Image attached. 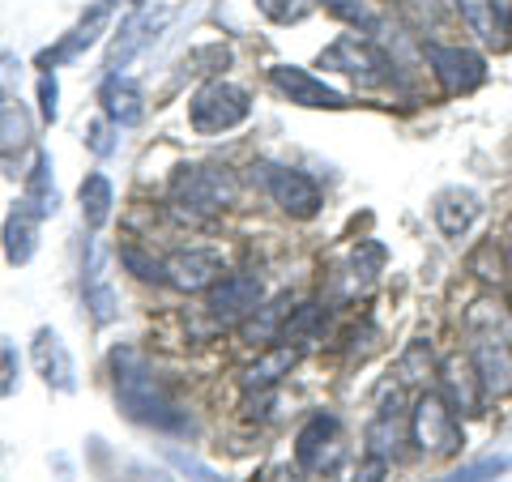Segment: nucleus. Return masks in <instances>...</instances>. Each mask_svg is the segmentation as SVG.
I'll return each mask as SVG.
<instances>
[{"mask_svg":"<svg viewBox=\"0 0 512 482\" xmlns=\"http://www.w3.org/2000/svg\"><path fill=\"white\" fill-rule=\"evenodd\" d=\"M111 372H116V401L133 423H146L154 431H188V414L175 410V401L163 393V384L154 380L150 363L141 359V350L124 346L111 355Z\"/></svg>","mask_w":512,"mask_h":482,"instance_id":"f257e3e1","label":"nucleus"},{"mask_svg":"<svg viewBox=\"0 0 512 482\" xmlns=\"http://www.w3.org/2000/svg\"><path fill=\"white\" fill-rule=\"evenodd\" d=\"M470 329V363L483 384V397H508L512 393V337L508 325L500 320V312L491 303H474L466 316Z\"/></svg>","mask_w":512,"mask_h":482,"instance_id":"f03ea898","label":"nucleus"},{"mask_svg":"<svg viewBox=\"0 0 512 482\" xmlns=\"http://www.w3.org/2000/svg\"><path fill=\"white\" fill-rule=\"evenodd\" d=\"M410 431H414V444L431 457H453L461 448V423H457V410L448 406V397L440 393H423L410 410Z\"/></svg>","mask_w":512,"mask_h":482,"instance_id":"7ed1b4c3","label":"nucleus"},{"mask_svg":"<svg viewBox=\"0 0 512 482\" xmlns=\"http://www.w3.org/2000/svg\"><path fill=\"white\" fill-rule=\"evenodd\" d=\"M248 90H239L231 82H210L192 94V128L197 133H227V128L248 120Z\"/></svg>","mask_w":512,"mask_h":482,"instance_id":"20e7f679","label":"nucleus"},{"mask_svg":"<svg viewBox=\"0 0 512 482\" xmlns=\"http://www.w3.org/2000/svg\"><path fill=\"white\" fill-rule=\"evenodd\" d=\"M320 69L342 73V77H350V82H359V86H380L384 77H389V60H384L367 39L342 35L338 43H329L325 52H320Z\"/></svg>","mask_w":512,"mask_h":482,"instance_id":"39448f33","label":"nucleus"},{"mask_svg":"<svg viewBox=\"0 0 512 482\" xmlns=\"http://www.w3.org/2000/svg\"><path fill=\"white\" fill-rule=\"evenodd\" d=\"M235 201V180L218 167H184L175 175V205L197 214H218L222 205Z\"/></svg>","mask_w":512,"mask_h":482,"instance_id":"423d86ee","label":"nucleus"},{"mask_svg":"<svg viewBox=\"0 0 512 482\" xmlns=\"http://www.w3.org/2000/svg\"><path fill=\"white\" fill-rule=\"evenodd\" d=\"M427 64L440 77L444 94H474L487 82V60L470 52V47H444V43H427Z\"/></svg>","mask_w":512,"mask_h":482,"instance_id":"0eeeda50","label":"nucleus"},{"mask_svg":"<svg viewBox=\"0 0 512 482\" xmlns=\"http://www.w3.org/2000/svg\"><path fill=\"white\" fill-rule=\"evenodd\" d=\"M269 82H274V90L282 94V99H291L299 107H320V111H342V107H350L342 90L325 86L316 73L299 69V64H278V69H269Z\"/></svg>","mask_w":512,"mask_h":482,"instance_id":"6e6552de","label":"nucleus"},{"mask_svg":"<svg viewBox=\"0 0 512 482\" xmlns=\"http://www.w3.org/2000/svg\"><path fill=\"white\" fill-rule=\"evenodd\" d=\"M205 308H210L218 325H244L252 312H261V282H256L252 273H231V278L210 286Z\"/></svg>","mask_w":512,"mask_h":482,"instance_id":"1a4fd4ad","label":"nucleus"},{"mask_svg":"<svg viewBox=\"0 0 512 482\" xmlns=\"http://www.w3.org/2000/svg\"><path fill=\"white\" fill-rule=\"evenodd\" d=\"M295 461H299V470H308V474H320V470H329V465L338 461V419H333V414L320 410L299 427Z\"/></svg>","mask_w":512,"mask_h":482,"instance_id":"9d476101","label":"nucleus"},{"mask_svg":"<svg viewBox=\"0 0 512 482\" xmlns=\"http://www.w3.org/2000/svg\"><path fill=\"white\" fill-rule=\"evenodd\" d=\"M261 171H265V188L278 210H286L291 218H312L320 210V188L312 175L286 171V167H261Z\"/></svg>","mask_w":512,"mask_h":482,"instance_id":"9b49d317","label":"nucleus"},{"mask_svg":"<svg viewBox=\"0 0 512 482\" xmlns=\"http://www.w3.org/2000/svg\"><path fill=\"white\" fill-rule=\"evenodd\" d=\"M163 269H167V282L175 286V291H188V295L210 291V286L222 282V256L218 252H205V248L175 252Z\"/></svg>","mask_w":512,"mask_h":482,"instance_id":"f8f14e48","label":"nucleus"},{"mask_svg":"<svg viewBox=\"0 0 512 482\" xmlns=\"http://www.w3.org/2000/svg\"><path fill=\"white\" fill-rule=\"evenodd\" d=\"M107 22H111V0H99V5H90V9H86V18L77 22L56 47L39 52V69H56V64H64V60H77V56L86 52V47L99 43V35H103V26H107Z\"/></svg>","mask_w":512,"mask_h":482,"instance_id":"ddd939ff","label":"nucleus"},{"mask_svg":"<svg viewBox=\"0 0 512 482\" xmlns=\"http://www.w3.org/2000/svg\"><path fill=\"white\" fill-rule=\"evenodd\" d=\"M35 367H39V376L52 384V389H60V393H73L77 389V367H73V355L64 350V342H60V333L56 329H39L35 333Z\"/></svg>","mask_w":512,"mask_h":482,"instance_id":"4468645a","label":"nucleus"},{"mask_svg":"<svg viewBox=\"0 0 512 482\" xmlns=\"http://www.w3.org/2000/svg\"><path fill=\"white\" fill-rule=\"evenodd\" d=\"M163 22H167V9H137L133 18H124V22H120V35H116V43H111V52H107V69L120 73L124 64L150 43V35H154V30L163 26Z\"/></svg>","mask_w":512,"mask_h":482,"instance_id":"2eb2a0df","label":"nucleus"},{"mask_svg":"<svg viewBox=\"0 0 512 482\" xmlns=\"http://www.w3.org/2000/svg\"><path fill=\"white\" fill-rule=\"evenodd\" d=\"M478 214H483V201H478L470 188H444L440 197H436V205H431V218H436V227L448 239L466 235L474 222H478Z\"/></svg>","mask_w":512,"mask_h":482,"instance_id":"dca6fc26","label":"nucleus"},{"mask_svg":"<svg viewBox=\"0 0 512 482\" xmlns=\"http://www.w3.org/2000/svg\"><path fill=\"white\" fill-rule=\"evenodd\" d=\"M440 376H444V397H448V406L461 410V414H478V406H483V384H478L474 363L461 359V355H453V359H444Z\"/></svg>","mask_w":512,"mask_h":482,"instance_id":"f3484780","label":"nucleus"},{"mask_svg":"<svg viewBox=\"0 0 512 482\" xmlns=\"http://www.w3.org/2000/svg\"><path fill=\"white\" fill-rule=\"evenodd\" d=\"M99 103L103 111L116 124H141V116H146V99H141V86L137 82H128V77L120 73H111L103 90H99Z\"/></svg>","mask_w":512,"mask_h":482,"instance_id":"a211bd4d","label":"nucleus"},{"mask_svg":"<svg viewBox=\"0 0 512 482\" xmlns=\"http://www.w3.org/2000/svg\"><path fill=\"white\" fill-rule=\"evenodd\" d=\"M86 308L90 316L107 325V320H116V291L107 286V273H103V248L90 244V261H86Z\"/></svg>","mask_w":512,"mask_h":482,"instance_id":"6ab92c4d","label":"nucleus"},{"mask_svg":"<svg viewBox=\"0 0 512 482\" xmlns=\"http://www.w3.org/2000/svg\"><path fill=\"white\" fill-rule=\"evenodd\" d=\"M35 235H39V214L30 205H18L5 218V261L9 265H26L35 256Z\"/></svg>","mask_w":512,"mask_h":482,"instance_id":"aec40b11","label":"nucleus"},{"mask_svg":"<svg viewBox=\"0 0 512 482\" xmlns=\"http://www.w3.org/2000/svg\"><path fill=\"white\" fill-rule=\"evenodd\" d=\"M56 184H52V158H47L43 150H35V167L26 171V197H22V205H30L39 218H47V214H56Z\"/></svg>","mask_w":512,"mask_h":482,"instance_id":"412c9836","label":"nucleus"},{"mask_svg":"<svg viewBox=\"0 0 512 482\" xmlns=\"http://www.w3.org/2000/svg\"><path fill=\"white\" fill-rule=\"evenodd\" d=\"M397 444H402V414H397V397H393V406H384L372 419V427H367V453L393 461Z\"/></svg>","mask_w":512,"mask_h":482,"instance_id":"4be33fe9","label":"nucleus"},{"mask_svg":"<svg viewBox=\"0 0 512 482\" xmlns=\"http://www.w3.org/2000/svg\"><path fill=\"white\" fill-rule=\"evenodd\" d=\"M295 359H299V350L286 342V346H278V350H269L265 359H256L252 367H248V376H244V389H269V384H278V376H286L295 367Z\"/></svg>","mask_w":512,"mask_h":482,"instance_id":"5701e85b","label":"nucleus"},{"mask_svg":"<svg viewBox=\"0 0 512 482\" xmlns=\"http://www.w3.org/2000/svg\"><path fill=\"white\" fill-rule=\"evenodd\" d=\"M77 197H82V218H86V227L99 231L103 222L111 218V184H107V175H86L82 188H77Z\"/></svg>","mask_w":512,"mask_h":482,"instance_id":"b1692460","label":"nucleus"},{"mask_svg":"<svg viewBox=\"0 0 512 482\" xmlns=\"http://www.w3.org/2000/svg\"><path fill=\"white\" fill-rule=\"evenodd\" d=\"M320 325H325V308H320V303H303V308H295V316L282 325V342H308Z\"/></svg>","mask_w":512,"mask_h":482,"instance_id":"393cba45","label":"nucleus"},{"mask_svg":"<svg viewBox=\"0 0 512 482\" xmlns=\"http://www.w3.org/2000/svg\"><path fill=\"white\" fill-rule=\"evenodd\" d=\"M457 9H461V18H466V26L474 30L478 39H495V0H457Z\"/></svg>","mask_w":512,"mask_h":482,"instance_id":"a878e982","label":"nucleus"},{"mask_svg":"<svg viewBox=\"0 0 512 482\" xmlns=\"http://www.w3.org/2000/svg\"><path fill=\"white\" fill-rule=\"evenodd\" d=\"M30 137V116L22 107H5L0 111V146L13 150V146H26Z\"/></svg>","mask_w":512,"mask_h":482,"instance_id":"bb28decb","label":"nucleus"},{"mask_svg":"<svg viewBox=\"0 0 512 482\" xmlns=\"http://www.w3.org/2000/svg\"><path fill=\"white\" fill-rule=\"evenodd\" d=\"M333 18H342L350 26H359V30H376V13L363 5V0H320Z\"/></svg>","mask_w":512,"mask_h":482,"instance_id":"cd10ccee","label":"nucleus"},{"mask_svg":"<svg viewBox=\"0 0 512 482\" xmlns=\"http://www.w3.org/2000/svg\"><path fill=\"white\" fill-rule=\"evenodd\" d=\"M508 470V457H483V461H470V465H461L457 474H448L444 482H487L495 474H504Z\"/></svg>","mask_w":512,"mask_h":482,"instance_id":"c85d7f7f","label":"nucleus"},{"mask_svg":"<svg viewBox=\"0 0 512 482\" xmlns=\"http://www.w3.org/2000/svg\"><path fill=\"white\" fill-rule=\"evenodd\" d=\"M18 372H22V359H18V346L9 337H0V397H9L18 389Z\"/></svg>","mask_w":512,"mask_h":482,"instance_id":"c756f323","label":"nucleus"},{"mask_svg":"<svg viewBox=\"0 0 512 482\" xmlns=\"http://www.w3.org/2000/svg\"><path fill=\"white\" fill-rule=\"evenodd\" d=\"M256 9L265 13L269 22H278V26H286V22H299L303 18V0H256Z\"/></svg>","mask_w":512,"mask_h":482,"instance_id":"7c9ffc66","label":"nucleus"},{"mask_svg":"<svg viewBox=\"0 0 512 482\" xmlns=\"http://www.w3.org/2000/svg\"><path fill=\"white\" fill-rule=\"evenodd\" d=\"M120 261L133 269L137 278H146V282H163V278H167V269L158 265V261H150V256H141L137 248H124V252H120Z\"/></svg>","mask_w":512,"mask_h":482,"instance_id":"2f4dec72","label":"nucleus"},{"mask_svg":"<svg viewBox=\"0 0 512 482\" xmlns=\"http://www.w3.org/2000/svg\"><path fill=\"white\" fill-rule=\"evenodd\" d=\"M384 474H389V457L367 453V461L355 470V482H384Z\"/></svg>","mask_w":512,"mask_h":482,"instance_id":"473e14b6","label":"nucleus"},{"mask_svg":"<svg viewBox=\"0 0 512 482\" xmlns=\"http://www.w3.org/2000/svg\"><path fill=\"white\" fill-rule=\"evenodd\" d=\"M39 99H43V120H56V99H60V86H56V77H39Z\"/></svg>","mask_w":512,"mask_h":482,"instance_id":"72a5a7b5","label":"nucleus"},{"mask_svg":"<svg viewBox=\"0 0 512 482\" xmlns=\"http://www.w3.org/2000/svg\"><path fill=\"white\" fill-rule=\"evenodd\" d=\"M86 141H90V150H94V154H111V150H116V141H111V128L99 124V120L86 124Z\"/></svg>","mask_w":512,"mask_h":482,"instance_id":"f704fd0d","label":"nucleus"},{"mask_svg":"<svg viewBox=\"0 0 512 482\" xmlns=\"http://www.w3.org/2000/svg\"><path fill=\"white\" fill-rule=\"evenodd\" d=\"M363 256H367V261H372V265H380V261H384V248H380V244H367V248H363ZM355 265H359V273H367L359 256H355Z\"/></svg>","mask_w":512,"mask_h":482,"instance_id":"c9c22d12","label":"nucleus"},{"mask_svg":"<svg viewBox=\"0 0 512 482\" xmlns=\"http://www.w3.org/2000/svg\"><path fill=\"white\" fill-rule=\"evenodd\" d=\"M504 22H508V35H512V5H508V18Z\"/></svg>","mask_w":512,"mask_h":482,"instance_id":"e433bc0d","label":"nucleus"},{"mask_svg":"<svg viewBox=\"0 0 512 482\" xmlns=\"http://www.w3.org/2000/svg\"><path fill=\"white\" fill-rule=\"evenodd\" d=\"M508 303H512V291H508Z\"/></svg>","mask_w":512,"mask_h":482,"instance_id":"4c0bfd02","label":"nucleus"}]
</instances>
